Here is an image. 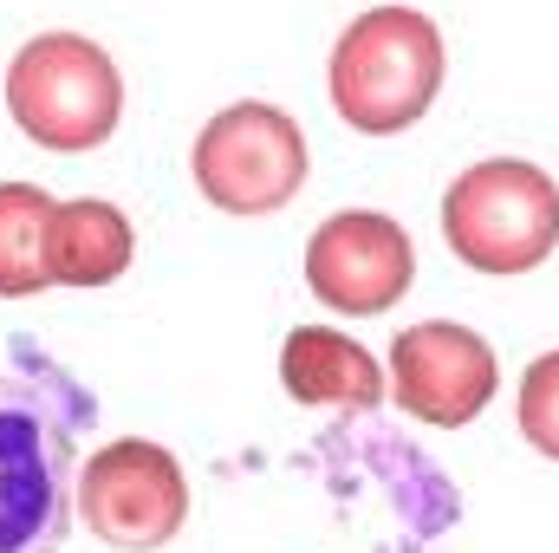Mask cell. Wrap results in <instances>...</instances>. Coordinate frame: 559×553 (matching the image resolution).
Masks as SVG:
<instances>
[{
	"instance_id": "cell-1",
	"label": "cell",
	"mask_w": 559,
	"mask_h": 553,
	"mask_svg": "<svg viewBox=\"0 0 559 553\" xmlns=\"http://www.w3.org/2000/svg\"><path fill=\"white\" fill-rule=\"evenodd\" d=\"M92 391L39 352L0 372V553H59L79 489V430Z\"/></svg>"
},
{
	"instance_id": "cell-2",
	"label": "cell",
	"mask_w": 559,
	"mask_h": 553,
	"mask_svg": "<svg viewBox=\"0 0 559 553\" xmlns=\"http://www.w3.org/2000/svg\"><path fill=\"white\" fill-rule=\"evenodd\" d=\"M449 72V39L423 7H371L332 46V111L365 138H397L429 118Z\"/></svg>"
},
{
	"instance_id": "cell-3",
	"label": "cell",
	"mask_w": 559,
	"mask_h": 553,
	"mask_svg": "<svg viewBox=\"0 0 559 553\" xmlns=\"http://www.w3.org/2000/svg\"><path fill=\"white\" fill-rule=\"evenodd\" d=\"M442 242L475 274H534L559 248V183L527 156L468 163L442 196Z\"/></svg>"
},
{
	"instance_id": "cell-4",
	"label": "cell",
	"mask_w": 559,
	"mask_h": 553,
	"mask_svg": "<svg viewBox=\"0 0 559 553\" xmlns=\"http://www.w3.org/2000/svg\"><path fill=\"white\" fill-rule=\"evenodd\" d=\"M7 111L39 150H98L124 118V72L85 33H39L7 66Z\"/></svg>"
},
{
	"instance_id": "cell-5",
	"label": "cell",
	"mask_w": 559,
	"mask_h": 553,
	"mask_svg": "<svg viewBox=\"0 0 559 553\" xmlns=\"http://www.w3.org/2000/svg\"><path fill=\"white\" fill-rule=\"evenodd\" d=\"M189 169L222 215H274L306 183V131L267 98H241L202 125Z\"/></svg>"
},
{
	"instance_id": "cell-6",
	"label": "cell",
	"mask_w": 559,
	"mask_h": 553,
	"mask_svg": "<svg viewBox=\"0 0 559 553\" xmlns=\"http://www.w3.org/2000/svg\"><path fill=\"white\" fill-rule=\"evenodd\" d=\"M72 508L85 515V528L118 553H156L169 548L189 521V475L163 443L118 436L98 456L79 462V489Z\"/></svg>"
},
{
	"instance_id": "cell-7",
	"label": "cell",
	"mask_w": 559,
	"mask_h": 553,
	"mask_svg": "<svg viewBox=\"0 0 559 553\" xmlns=\"http://www.w3.org/2000/svg\"><path fill=\"white\" fill-rule=\"evenodd\" d=\"M417 280V242L384 209H338L306 242V286L319 306L371 319Z\"/></svg>"
},
{
	"instance_id": "cell-8",
	"label": "cell",
	"mask_w": 559,
	"mask_h": 553,
	"mask_svg": "<svg viewBox=\"0 0 559 553\" xmlns=\"http://www.w3.org/2000/svg\"><path fill=\"white\" fill-rule=\"evenodd\" d=\"M391 378H397V411L436 430H462L495 404L501 358L462 319H417L391 345Z\"/></svg>"
},
{
	"instance_id": "cell-9",
	"label": "cell",
	"mask_w": 559,
	"mask_h": 553,
	"mask_svg": "<svg viewBox=\"0 0 559 553\" xmlns=\"http://www.w3.org/2000/svg\"><path fill=\"white\" fill-rule=\"evenodd\" d=\"M280 385L293 391V404H312V411H378L384 404V365L338 326H293L280 345Z\"/></svg>"
},
{
	"instance_id": "cell-10",
	"label": "cell",
	"mask_w": 559,
	"mask_h": 553,
	"mask_svg": "<svg viewBox=\"0 0 559 553\" xmlns=\"http://www.w3.org/2000/svg\"><path fill=\"white\" fill-rule=\"evenodd\" d=\"M138 255V228L118 202L79 196V202H52L46 222V268L52 286H111Z\"/></svg>"
},
{
	"instance_id": "cell-11",
	"label": "cell",
	"mask_w": 559,
	"mask_h": 553,
	"mask_svg": "<svg viewBox=\"0 0 559 553\" xmlns=\"http://www.w3.org/2000/svg\"><path fill=\"white\" fill-rule=\"evenodd\" d=\"M46 222H52V196L39 183H0V299H33L52 286Z\"/></svg>"
},
{
	"instance_id": "cell-12",
	"label": "cell",
	"mask_w": 559,
	"mask_h": 553,
	"mask_svg": "<svg viewBox=\"0 0 559 553\" xmlns=\"http://www.w3.org/2000/svg\"><path fill=\"white\" fill-rule=\"evenodd\" d=\"M514 416H521V436L547 462H559V352H540L521 372V404H514Z\"/></svg>"
}]
</instances>
